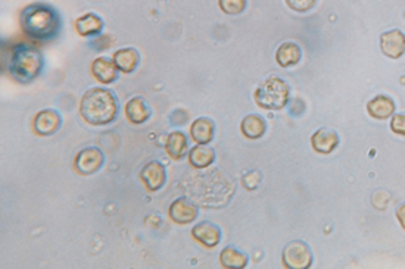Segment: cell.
I'll use <instances>...</instances> for the list:
<instances>
[{"label":"cell","instance_id":"obj_20","mask_svg":"<svg viewBox=\"0 0 405 269\" xmlns=\"http://www.w3.org/2000/svg\"><path fill=\"white\" fill-rule=\"evenodd\" d=\"M165 152L174 160H180L189 155V142L186 134L183 131L169 133L165 142Z\"/></svg>","mask_w":405,"mask_h":269},{"label":"cell","instance_id":"obj_14","mask_svg":"<svg viewBox=\"0 0 405 269\" xmlns=\"http://www.w3.org/2000/svg\"><path fill=\"white\" fill-rule=\"evenodd\" d=\"M190 136L196 144H209L216 137V122L207 116H199L190 125Z\"/></svg>","mask_w":405,"mask_h":269},{"label":"cell","instance_id":"obj_2","mask_svg":"<svg viewBox=\"0 0 405 269\" xmlns=\"http://www.w3.org/2000/svg\"><path fill=\"white\" fill-rule=\"evenodd\" d=\"M80 115L93 127H103L114 122L120 112V102L114 92L103 87H93L83 94Z\"/></svg>","mask_w":405,"mask_h":269},{"label":"cell","instance_id":"obj_6","mask_svg":"<svg viewBox=\"0 0 405 269\" xmlns=\"http://www.w3.org/2000/svg\"><path fill=\"white\" fill-rule=\"evenodd\" d=\"M105 164V155L99 147H86L74 158V169L77 174L89 177L99 172Z\"/></svg>","mask_w":405,"mask_h":269},{"label":"cell","instance_id":"obj_10","mask_svg":"<svg viewBox=\"0 0 405 269\" xmlns=\"http://www.w3.org/2000/svg\"><path fill=\"white\" fill-rule=\"evenodd\" d=\"M382 53L389 59H399L405 53V36L399 30H391L380 37Z\"/></svg>","mask_w":405,"mask_h":269},{"label":"cell","instance_id":"obj_12","mask_svg":"<svg viewBox=\"0 0 405 269\" xmlns=\"http://www.w3.org/2000/svg\"><path fill=\"white\" fill-rule=\"evenodd\" d=\"M92 75L96 78V81H99L101 84H112L116 80H118V68H116L114 59L111 58H96L92 62L90 67Z\"/></svg>","mask_w":405,"mask_h":269},{"label":"cell","instance_id":"obj_17","mask_svg":"<svg viewBox=\"0 0 405 269\" xmlns=\"http://www.w3.org/2000/svg\"><path fill=\"white\" fill-rule=\"evenodd\" d=\"M103 30V19L93 12H87L76 19V31L80 37L99 36Z\"/></svg>","mask_w":405,"mask_h":269},{"label":"cell","instance_id":"obj_5","mask_svg":"<svg viewBox=\"0 0 405 269\" xmlns=\"http://www.w3.org/2000/svg\"><path fill=\"white\" fill-rule=\"evenodd\" d=\"M283 266L287 269H308L313 263V252L307 243L301 240L286 244L282 253Z\"/></svg>","mask_w":405,"mask_h":269},{"label":"cell","instance_id":"obj_9","mask_svg":"<svg viewBox=\"0 0 405 269\" xmlns=\"http://www.w3.org/2000/svg\"><path fill=\"white\" fill-rule=\"evenodd\" d=\"M141 180L149 191L161 190L167 182V168L158 160H152L142 168Z\"/></svg>","mask_w":405,"mask_h":269},{"label":"cell","instance_id":"obj_23","mask_svg":"<svg viewBox=\"0 0 405 269\" xmlns=\"http://www.w3.org/2000/svg\"><path fill=\"white\" fill-rule=\"evenodd\" d=\"M220 263L222 268L242 269L248 265V256L234 247H225L220 253Z\"/></svg>","mask_w":405,"mask_h":269},{"label":"cell","instance_id":"obj_18","mask_svg":"<svg viewBox=\"0 0 405 269\" xmlns=\"http://www.w3.org/2000/svg\"><path fill=\"white\" fill-rule=\"evenodd\" d=\"M367 112L375 120H388L395 112V102L385 94H379L367 103Z\"/></svg>","mask_w":405,"mask_h":269},{"label":"cell","instance_id":"obj_1","mask_svg":"<svg viewBox=\"0 0 405 269\" xmlns=\"http://www.w3.org/2000/svg\"><path fill=\"white\" fill-rule=\"evenodd\" d=\"M19 28L31 40L49 41L59 36L62 17L48 3H31L21 10Z\"/></svg>","mask_w":405,"mask_h":269},{"label":"cell","instance_id":"obj_13","mask_svg":"<svg viewBox=\"0 0 405 269\" xmlns=\"http://www.w3.org/2000/svg\"><path fill=\"white\" fill-rule=\"evenodd\" d=\"M124 115L132 124L142 125L149 120V118H151L152 109L143 98H141V96H136V98H132L129 102L125 103Z\"/></svg>","mask_w":405,"mask_h":269},{"label":"cell","instance_id":"obj_16","mask_svg":"<svg viewBox=\"0 0 405 269\" xmlns=\"http://www.w3.org/2000/svg\"><path fill=\"white\" fill-rule=\"evenodd\" d=\"M112 59L120 72L132 74L137 69L138 63H141V53L134 47H124L116 50L112 55Z\"/></svg>","mask_w":405,"mask_h":269},{"label":"cell","instance_id":"obj_11","mask_svg":"<svg viewBox=\"0 0 405 269\" xmlns=\"http://www.w3.org/2000/svg\"><path fill=\"white\" fill-rule=\"evenodd\" d=\"M191 235L194 239L200 243L202 246L212 249V247H217L221 241V230L218 225L212 224L209 221H202L196 224L194 228H191Z\"/></svg>","mask_w":405,"mask_h":269},{"label":"cell","instance_id":"obj_24","mask_svg":"<svg viewBox=\"0 0 405 269\" xmlns=\"http://www.w3.org/2000/svg\"><path fill=\"white\" fill-rule=\"evenodd\" d=\"M247 0H218V6L227 15H239L247 9Z\"/></svg>","mask_w":405,"mask_h":269},{"label":"cell","instance_id":"obj_19","mask_svg":"<svg viewBox=\"0 0 405 269\" xmlns=\"http://www.w3.org/2000/svg\"><path fill=\"white\" fill-rule=\"evenodd\" d=\"M302 58L301 47L292 41H286L279 46L276 52V62L279 63L282 68H291L300 63Z\"/></svg>","mask_w":405,"mask_h":269},{"label":"cell","instance_id":"obj_25","mask_svg":"<svg viewBox=\"0 0 405 269\" xmlns=\"http://www.w3.org/2000/svg\"><path fill=\"white\" fill-rule=\"evenodd\" d=\"M284 2L292 10L300 14L308 12V10H311L315 5V0H284Z\"/></svg>","mask_w":405,"mask_h":269},{"label":"cell","instance_id":"obj_22","mask_svg":"<svg viewBox=\"0 0 405 269\" xmlns=\"http://www.w3.org/2000/svg\"><path fill=\"white\" fill-rule=\"evenodd\" d=\"M216 160V150L209 147L208 144H198L189 152V164L198 168L204 169L214 164Z\"/></svg>","mask_w":405,"mask_h":269},{"label":"cell","instance_id":"obj_26","mask_svg":"<svg viewBox=\"0 0 405 269\" xmlns=\"http://www.w3.org/2000/svg\"><path fill=\"white\" fill-rule=\"evenodd\" d=\"M391 130L398 136H405V114L393 115L391 121Z\"/></svg>","mask_w":405,"mask_h":269},{"label":"cell","instance_id":"obj_15","mask_svg":"<svg viewBox=\"0 0 405 269\" xmlns=\"http://www.w3.org/2000/svg\"><path fill=\"white\" fill-rule=\"evenodd\" d=\"M339 144V136L327 128H320L311 137V146L314 152L320 155H330Z\"/></svg>","mask_w":405,"mask_h":269},{"label":"cell","instance_id":"obj_7","mask_svg":"<svg viewBox=\"0 0 405 269\" xmlns=\"http://www.w3.org/2000/svg\"><path fill=\"white\" fill-rule=\"evenodd\" d=\"M62 127V116L56 109H43L33 118V131L40 137L56 134Z\"/></svg>","mask_w":405,"mask_h":269},{"label":"cell","instance_id":"obj_8","mask_svg":"<svg viewBox=\"0 0 405 269\" xmlns=\"http://www.w3.org/2000/svg\"><path fill=\"white\" fill-rule=\"evenodd\" d=\"M198 215H199L198 206L187 197L176 199L168 208L169 219L178 225L191 224L198 218Z\"/></svg>","mask_w":405,"mask_h":269},{"label":"cell","instance_id":"obj_21","mask_svg":"<svg viewBox=\"0 0 405 269\" xmlns=\"http://www.w3.org/2000/svg\"><path fill=\"white\" fill-rule=\"evenodd\" d=\"M265 131H267V124L261 115L251 114L247 115L240 122V133L248 140H258Z\"/></svg>","mask_w":405,"mask_h":269},{"label":"cell","instance_id":"obj_4","mask_svg":"<svg viewBox=\"0 0 405 269\" xmlns=\"http://www.w3.org/2000/svg\"><path fill=\"white\" fill-rule=\"evenodd\" d=\"M289 85L282 78L270 77L260 84L255 90L253 100L262 109L267 111H282L289 102Z\"/></svg>","mask_w":405,"mask_h":269},{"label":"cell","instance_id":"obj_3","mask_svg":"<svg viewBox=\"0 0 405 269\" xmlns=\"http://www.w3.org/2000/svg\"><path fill=\"white\" fill-rule=\"evenodd\" d=\"M45 68V58L36 46L19 43L8 59V72L21 84H30L37 80Z\"/></svg>","mask_w":405,"mask_h":269},{"label":"cell","instance_id":"obj_27","mask_svg":"<svg viewBox=\"0 0 405 269\" xmlns=\"http://www.w3.org/2000/svg\"><path fill=\"white\" fill-rule=\"evenodd\" d=\"M397 218L401 224V227L405 230V203H402L401 206L397 209Z\"/></svg>","mask_w":405,"mask_h":269}]
</instances>
